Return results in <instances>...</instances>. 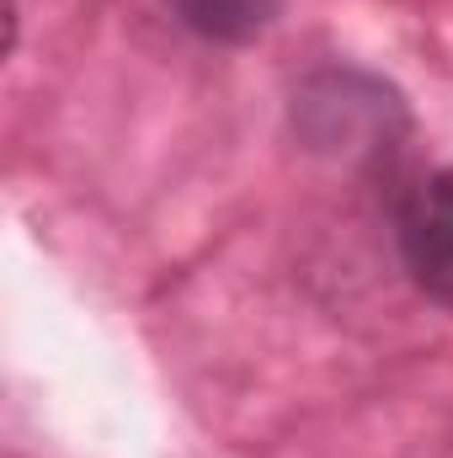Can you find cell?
I'll return each mask as SVG.
<instances>
[{
  "instance_id": "6da1fadb",
  "label": "cell",
  "mask_w": 453,
  "mask_h": 458,
  "mask_svg": "<svg viewBox=\"0 0 453 458\" xmlns=\"http://www.w3.org/2000/svg\"><path fill=\"white\" fill-rule=\"evenodd\" d=\"M294 128L304 133L310 149H326V155H341V160H363V155L389 149V139L406 128V107L379 81L331 70V75H315L294 97Z\"/></svg>"
},
{
  "instance_id": "7a4b0ae2",
  "label": "cell",
  "mask_w": 453,
  "mask_h": 458,
  "mask_svg": "<svg viewBox=\"0 0 453 458\" xmlns=\"http://www.w3.org/2000/svg\"><path fill=\"white\" fill-rule=\"evenodd\" d=\"M400 250L411 277L453 310V171H432L400 203Z\"/></svg>"
},
{
  "instance_id": "3957f363",
  "label": "cell",
  "mask_w": 453,
  "mask_h": 458,
  "mask_svg": "<svg viewBox=\"0 0 453 458\" xmlns=\"http://www.w3.org/2000/svg\"><path fill=\"white\" fill-rule=\"evenodd\" d=\"M171 5L209 43H251L278 16V0H171Z\"/></svg>"
}]
</instances>
